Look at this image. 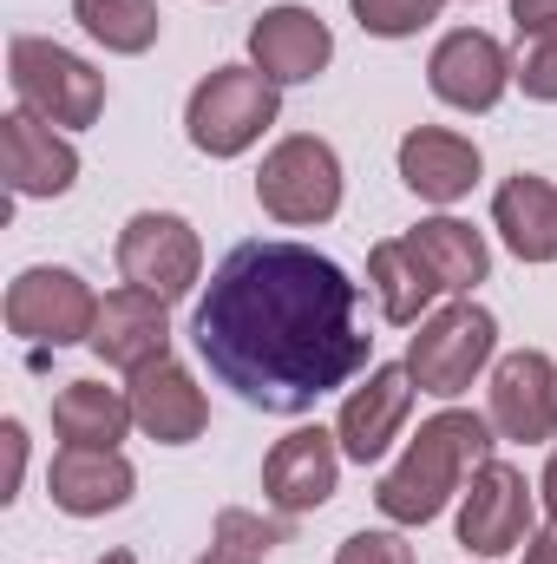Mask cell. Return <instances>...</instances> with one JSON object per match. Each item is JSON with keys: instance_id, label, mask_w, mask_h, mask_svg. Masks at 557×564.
Returning a JSON list of instances; mask_svg holds the SVG:
<instances>
[{"instance_id": "cell-31", "label": "cell", "mask_w": 557, "mask_h": 564, "mask_svg": "<svg viewBox=\"0 0 557 564\" xmlns=\"http://www.w3.org/2000/svg\"><path fill=\"white\" fill-rule=\"evenodd\" d=\"M525 564H557V525L538 532V539H525Z\"/></svg>"}, {"instance_id": "cell-18", "label": "cell", "mask_w": 557, "mask_h": 564, "mask_svg": "<svg viewBox=\"0 0 557 564\" xmlns=\"http://www.w3.org/2000/svg\"><path fill=\"white\" fill-rule=\"evenodd\" d=\"M132 421L157 440V446H190L204 421H210V408H204V388L164 355V361H151L132 375Z\"/></svg>"}, {"instance_id": "cell-5", "label": "cell", "mask_w": 557, "mask_h": 564, "mask_svg": "<svg viewBox=\"0 0 557 564\" xmlns=\"http://www.w3.org/2000/svg\"><path fill=\"white\" fill-rule=\"evenodd\" d=\"M492 348H499V322L479 302H452L433 322H419L414 348H407V375H414L419 394L459 401L472 388V375L492 361Z\"/></svg>"}, {"instance_id": "cell-24", "label": "cell", "mask_w": 557, "mask_h": 564, "mask_svg": "<svg viewBox=\"0 0 557 564\" xmlns=\"http://www.w3.org/2000/svg\"><path fill=\"white\" fill-rule=\"evenodd\" d=\"M73 20L106 46V53H144L164 33L157 0H73Z\"/></svg>"}, {"instance_id": "cell-29", "label": "cell", "mask_w": 557, "mask_h": 564, "mask_svg": "<svg viewBox=\"0 0 557 564\" xmlns=\"http://www.w3.org/2000/svg\"><path fill=\"white\" fill-rule=\"evenodd\" d=\"M512 26H518V40L557 33V0H512Z\"/></svg>"}, {"instance_id": "cell-10", "label": "cell", "mask_w": 557, "mask_h": 564, "mask_svg": "<svg viewBox=\"0 0 557 564\" xmlns=\"http://www.w3.org/2000/svg\"><path fill=\"white\" fill-rule=\"evenodd\" d=\"M426 79H433V93H439L446 106H459V112H492L518 73H512L505 46H499L492 33H479V26H459V33H446V40L433 46V59H426Z\"/></svg>"}, {"instance_id": "cell-4", "label": "cell", "mask_w": 557, "mask_h": 564, "mask_svg": "<svg viewBox=\"0 0 557 564\" xmlns=\"http://www.w3.org/2000/svg\"><path fill=\"white\" fill-rule=\"evenodd\" d=\"M282 99H276V79H263L256 66H217L190 106H184V126H190V144L204 158H237L276 126Z\"/></svg>"}, {"instance_id": "cell-20", "label": "cell", "mask_w": 557, "mask_h": 564, "mask_svg": "<svg viewBox=\"0 0 557 564\" xmlns=\"http://www.w3.org/2000/svg\"><path fill=\"white\" fill-rule=\"evenodd\" d=\"M492 224L505 230L518 263H557V191L545 177H505V191L492 197Z\"/></svg>"}, {"instance_id": "cell-28", "label": "cell", "mask_w": 557, "mask_h": 564, "mask_svg": "<svg viewBox=\"0 0 557 564\" xmlns=\"http://www.w3.org/2000/svg\"><path fill=\"white\" fill-rule=\"evenodd\" d=\"M335 564H414V545L401 539V532H354Z\"/></svg>"}, {"instance_id": "cell-16", "label": "cell", "mask_w": 557, "mask_h": 564, "mask_svg": "<svg viewBox=\"0 0 557 564\" xmlns=\"http://www.w3.org/2000/svg\"><path fill=\"white\" fill-rule=\"evenodd\" d=\"M414 414V375L407 368H374L368 375V388H354L348 401H341V421H335V440H341V453L348 459H381L387 446H394V433L407 426Z\"/></svg>"}, {"instance_id": "cell-26", "label": "cell", "mask_w": 557, "mask_h": 564, "mask_svg": "<svg viewBox=\"0 0 557 564\" xmlns=\"http://www.w3.org/2000/svg\"><path fill=\"white\" fill-rule=\"evenodd\" d=\"M354 20L381 40H407V33L439 20V0H354Z\"/></svg>"}, {"instance_id": "cell-21", "label": "cell", "mask_w": 557, "mask_h": 564, "mask_svg": "<svg viewBox=\"0 0 557 564\" xmlns=\"http://www.w3.org/2000/svg\"><path fill=\"white\" fill-rule=\"evenodd\" d=\"M53 426L66 446H119L132 426V394H119L106 381H66L53 394Z\"/></svg>"}, {"instance_id": "cell-9", "label": "cell", "mask_w": 557, "mask_h": 564, "mask_svg": "<svg viewBox=\"0 0 557 564\" xmlns=\"http://www.w3.org/2000/svg\"><path fill=\"white\" fill-rule=\"evenodd\" d=\"M532 539V486L518 466L505 459H485L472 473V492L459 506V545L479 552V558H505Z\"/></svg>"}, {"instance_id": "cell-23", "label": "cell", "mask_w": 557, "mask_h": 564, "mask_svg": "<svg viewBox=\"0 0 557 564\" xmlns=\"http://www.w3.org/2000/svg\"><path fill=\"white\" fill-rule=\"evenodd\" d=\"M368 282H374V295H381V315L387 322H419L426 315V302L433 295H446L439 276L419 263V250L407 237H394V243H374V257H368Z\"/></svg>"}, {"instance_id": "cell-30", "label": "cell", "mask_w": 557, "mask_h": 564, "mask_svg": "<svg viewBox=\"0 0 557 564\" xmlns=\"http://www.w3.org/2000/svg\"><path fill=\"white\" fill-rule=\"evenodd\" d=\"M0 446H7V479H0V499H13V492H20V473H26V433H20V421L0 426Z\"/></svg>"}, {"instance_id": "cell-12", "label": "cell", "mask_w": 557, "mask_h": 564, "mask_svg": "<svg viewBox=\"0 0 557 564\" xmlns=\"http://www.w3.org/2000/svg\"><path fill=\"white\" fill-rule=\"evenodd\" d=\"M492 433H505V440H525V446H538V440H551L557 433V368L551 355H538V348H518V355H505L499 368H492Z\"/></svg>"}, {"instance_id": "cell-22", "label": "cell", "mask_w": 557, "mask_h": 564, "mask_svg": "<svg viewBox=\"0 0 557 564\" xmlns=\"http://www.w3.org/2000/svg\"><path fill=\"white\" fill-rule=\"evenodd\" d=\"M407 243L419 250V263L439 276L446 295H466L472 282H485V270H492L485 237H479L472 224H459V217H426V224L407 230Z\"/></svg>"}, {"instance_id": "cell-17", "label": "cell", "mask_w": 557, "mask_h": 564, "mask_svg": "<svg viewBox=\"0 0 557 564\" xmlns=\"http://www.w3.org/2000/svg\"><path fill=\"white\" fill-rule=\"evenodd\" d=\"M46 486H53V506L73 512V519H99V512H119L139 486L132 459L119 446H66L53 466H46Z\"/></svg>"}, {"instance_id": "cell-25", "label": "cell", "mask_w": 557, "mask_h": 564, "mask_svg": "<svg viewBox=\"0 0 557 564\" xmlns=\"http://www.w3.org/2000/svg\"><path fill=\"white\" fill-rule=\"evenodd\" d=\"M282 545V525L276 519H256L243 506H223L217 525H210V552L197 564H263Z\"/></svg>"}, {"instance_id": "cell-14", "label": "cell", "mask_w": 557, "mask_h": 564, "mask_svg": "<svg viewBox=\"0 0 557 564\" xmlns=\"http://www.w3.org/2000/svg\"><path fill=\"white\" fill-rule=\"evenodd\" d=\"M335 479H341V440L321 433V426H295L263 459V492H270L276 512H315V506H328Z\"/></svg>"}, {"instance_id": "cell-6", "label": "cell", "mask_w": 557, "mask_h": 564, "mask_svg": "<svg viewBox=\"0 0 557 564\" xmlns=\"http://www.w3.org/2000/svg\"><path fill=\"white\" fill-rule=\"evenodd\" d=\"M256 204L276 224H328L341 210V158L328 139H282L256 171Z\"/></svg>"}, {"instance_id": "cell-19", "label": "cell", "mask_w": 557, "mask_h": 564, "mask_svg": "<svg viewBox=\"0 0 557 564\" xmlns=\"http://www.w3.org/2000/svg\"><path fill=\"white\" fill-rule=\"evenodd\" d=\"M401 177L426 204H459L479 184V144L459 132H439V126H419L401 139Z\"/></svg>"}, {"instance_id": "cell-1", "label": "cell", "mask_w": 557, "mask_h": 564, "mask_svg": "<svg viewBox=\"0 0 557 564\" xmlns=\"http://www.w3.org/2000/svg\"><path fill=\"white\" fill-rule=\"evenodd\" d=\"M361 289L308 243H237L190 315L204 368L263 414H308L368 368L374 335L354 322Z\"/></svg>"}, {"instance_id": "cell-27", "label": "cell", "mask_w": 557, "mask_h": 564, "mask_svg": "<svg viewBox=\"0 0 557 564\" xmlns=\"http://www.w3.org/2000/svg\"><path fill=\"white\" fill-rule=\"evenodd\" d=\"M518 86H525V99H545V106H557V33H545V40H532V46H525Z\"/></svg>"}, {"instance_id": "cell-2", "label": "cell", "mask_w": 557, "mask_h": 564, "mask_svg": "<svg viewBox=\"0 0 557 564\" xmlns=\"http://www.w3.org/2000/svg\"><path fill=\"white\" fill-rule=\"evenodd\" d=\"M492 459V421L466 414V408H446L414 433V446L401 453V466L374 486V506L394 519V525H426L446 512V499L466 486V473H479Z\"/></svg>"}, {"instance_id": "cell-8", "label": "cell", "mask_w": 557, "mask_h": 564, "mask_svg": "<svg viewBox=\"0 0 557 564\" xmlns=\"http://www.w3.org/2000/svg\"><path fill=\"white\" fill-rule=\"evenodd\" d=\"M119 270H125L132 289H151V295L177 302V295H190L197 276H204V243H197V230H190L184 217H171V210H139V217L119 230Z\"/></svg>"}, {"instance_id": "cell-11", "label": "cell", "mask_w": 557, "mask_h": 564, "mask_svg": "<svg viewBox=\"0 0 557 564\" xmlns=\"http://www.w3.org/2000/svg\"><path fill=\"white\" fill-rule=\"evenodd\" d=\"M171 302L164 295H151V289H112L106 302H99V322H92V355L106 361V368H125V375H139L151 361H164L171 355V315H164Z\"/></svg>"}, {"instance_id": "cell-32", "label": "cell", "mask_w": 557, "mask_h": 564, "mask_svg": "<svg viewBox=\"0 0 557 564\" xmlns=\"http://www.w3.org/2000/svg\"><path fill=\"white\" fill-rule=\"evenodd\" d=\"M545 512H551V525H557V446H551V466H545Z\"/></svg>"}, {"instance_id": "cell-33", "label": "cell", "mask_w": 557, "mask_h": 564, "mask_svg": "<svg viewBox=\"0 0 557 564\" xmlns=\"http://www.w3.org/2000/svg\"><path fill=\"white\" fill-rule=\"evenodd\" d=\"M99 564H139V558H132V552H106Z\"/></svg>"}, {"instance_id": "cell-3", "label": "cell", "mask_w": 557, "mask_h": 564, "mask_svg": "<svg viewBox=\"0 0 557 564\" xmlns=\"http://www.w3.org/2000/svg\"><path fill=\"white\" fill-rule=\"evenodd\" d=\"M7 79H13V99L20 112L46 119L53 132H86L99 112H106V73H92L79 53L40 40V33H13L7 46Z\"/></svg>"}, {"instance_id": "cell-15", "label": "cell", "mask_w": 557, "mask_h": 564, "mask_svg": "<svg viewBox=\"0 0 557 564\" xmlns=\"http://www.w3.org/2000/svg\"><path fill=\"white\" fill-rule=\"evenodd\" d=\"M250 59L263 79L276 86H308L328 59H335V33L321 13L308 7H270L256 26H250Z\"/></svg>"}, {"instance_id": "cell-13", "label": "cell", "mask_w": 557, "mask_h": 564, "mask_svg": "<svg viewBox=\"0 0 557 564\" xmlns=\"http://www.w3.org/2000/svg\"><path fill=\"white\" fill-rule=\"evenodd\" d=\"M0 177L13 197H66L79 177V151L59 139L46 119L33 112H7L0 119Z\"/></svg>"}, {"instance_id": "cell-7", "label": "cell", "mask_w": 557, "mask_h": 564, "mask_svg": "<svg viewBox=\"0 0 557 564\" xmlns=\"http://www.w3.org/2000/svg\"><path fill=\"white\" fill-rule=\"evenodd\" d=\"M92 322H99V295L73 270H20L7 289V328L20 341H40V348H73V341H92Z\"/></svg>"}]
</instances>
